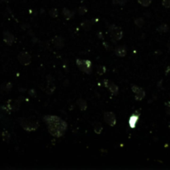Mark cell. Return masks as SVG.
Instances as JSON below:
<instances>
[{
    "mask_svg": "<svg viewBox=\"0 0 170 170\" xmlns=\"http://www.w3.org/2000/svg\"><path fill=\"white\" fill-rule=\"evenodd\" d=\"M169 50H170V45H169Z\"/></svg>",
    "mask_w": 170,
    "mask_h": 170,
    "instance_id": "6",
    "label": "cell"
},
{
    "mask_svg": "<svg viewBox=\"0 0 170 170\" xmlns=\"http://www.w3.org/2000/svg\"><path fill=\"white\" fill-rule=\"evenodd\" d=\"M152 0H140V2L142 3V4L144 6L150 5V4L151 3Z\"/></svg>",
    "mask_w": 170,
    "mask_h": 170,
    "instance_id": "3",
    "label": "cell"
},
{
    "mask_svg": "<svg viewBox=\"0 0 170 170\" xmlns=\"http://www.w3.org/2000/svg\"><path fill=\"white\" fill-rule=\"evenodd\" d=\"M169 130H170V123H169Z\"/></svg>",
    "mask_w": 170,
    "mask_h": 170,
    "instance_id": "5",
    "label": "cell"
},
{
    "mask_svg": "<svg viewBox=\"0 0 170 170\" xmlns=\"http://www.w3.org/2000/svg\"><path fill=\"white\" fill-rule=\"evenodd\" d=\"M162 4H163V5L164 6L165 8H170V0H163Z\"/></svg>",
    "mask_w": 170,
    "mask_h": 170,
    "instance_id": "2",
    "label": "cell"
},
{
    "mask_svg": "<svg viewBox=\"0 0 170 170\" xmlns=\"http://www.w3.org/2000/svg\"><path fill=\"white\" fill-rule=\"evenodd\" d=\"M166 105H167V110H166V112H167V114L168 115H170V102H167L166 103Z\"/></svg>",
    "mask_w": 170,
    "mask_h": 170,
    "instance_id": "4",
    "label": "cell"
},
{
    "mask_svg": "<svg viewBox=\"0 0 170 170\" xmlns=\"http://www.w3.org/2000/svg\"><path fill=\"white\" fill-rule=\"evenodd\" d=\"M157 30L159 32H166L169 31V27L167 26L166 24H163V25H161L160 27H159Z\"/></svg>",
    "mask_w": 170,
    "mask_h": 170,
    "instance_id": "1",
    "label": "cell"
}]
</instances>
